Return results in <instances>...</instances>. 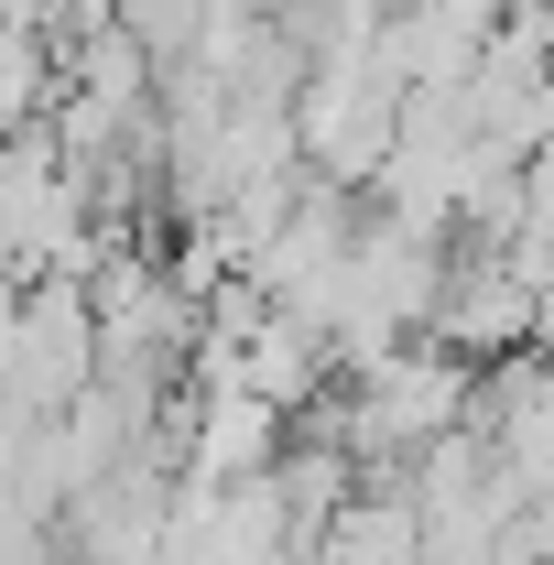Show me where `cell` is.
I'll return each mask as SVG.
<instances>
[{
    "label": "cell",
    "instance_id": "obj_2",
    "mask_svg": "<svg viewBox=\"0 0 554 565\" xmlns=\"http://www.w3.org/2000/svg\"><path fill=\"white\" fill-rule=\"evenodd\" d=\"M44 11L55 0H0V22H22V33H44Z\"/></svg>",
    "mask_w": 554,
    "mask_h": 565
},
{
    "label": "cell",
    "instance_id": "obj_1",
    "mask_svg": "<svg viewBox=\"0 0 554 565\" xmlns=\"http://www.w3.org/2000/svg\"><path fill=\"white\" fill-rule=\"evenodd\" d=\"M55 44L44 33H22V22H0V141H33V120L55 109Z\"/></svg>",
    "mask_w": 554,
    "mask_h": 565
}]
</instances>
